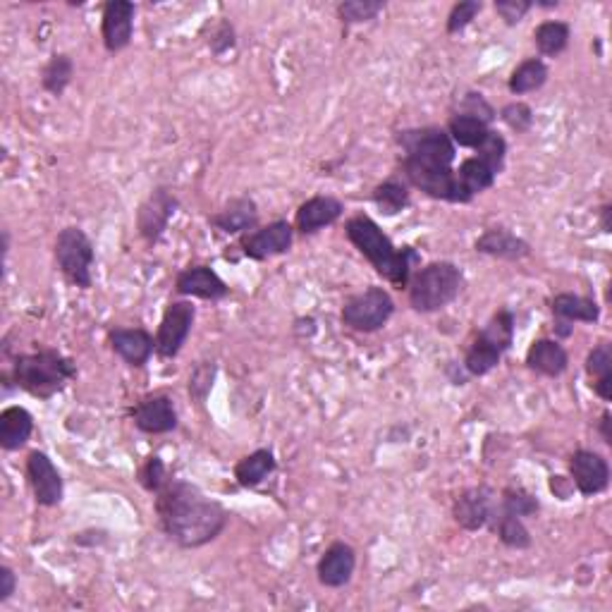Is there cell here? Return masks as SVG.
Returning a JSON list of instances; mask_svg holds the SVG:
<instances>
[{
	"label": "cell",
	"instance_id": "obj_16",
	"mask_svg": "<svg viewBox=\"0 0 612 612\" xmlns=\"http://www.w3.org/2000/svg\"><path fill=\"white\" fill-rule=\"evenodd\" d=\"M134 15H137V5L130 0H110L103 5L101 36L108 53H120L132 44Z\"/></svg>",
	"mask_w": 612,
	"mask_h": 612
},
{
	"label": "cell",
	"instance_id": "obj_27",
	"mask_svg": "<svg viewBox=\"0 0 612 612\" xmlns=\"http://www.w3.org/2000/svg\"><path fill=\"white\" fill-rule=\"evenodd\" d=\"M586 373H589L593 393L601 397L603 402L612 400V345L601 342L589 352L586 357Z\"/></svg>",
	"mask_w": 612,
	"mask_h": 612
},
{
	"label": "cell",
	"instance_id": "obj_36",
	"mask_svg": "<svg viewBox=\"0 0 612 612\" xmlns=\"http://www.w3.org/2000/svg\"><path fill=\"white\" fill-rule=\"evenodd\" d=\"M385 10V3L381 0H347V3L338 5V15L345 27H354V24H366L376 20Z\"/></svg>",
	"mask_w": 612,
	"mask_h": 612
},
{
	"label": "cell",
	"instance_id": "obj_45",
	"mask_svg": "<svg viewBox=\"0 0 612 612\" xmlns=\"http://www.w3.org/2000/svg\"><path fill=\"white\" fill-rule=\"evenodd\" d=\"M17 591V574L8 565L0 567V603L10 601L12 593Z\"/></svg>",
	"mask_w": 612,
	"mask_h": 612
},
{
	"label": "cell",
	"instance_id": "obj_39",
	"mask_svg": "<svg viewBox=\"0 0 612 612\" xmlns=\"http://www.w3.org/2000/svg\"><path fill=\"white\" fill-rule=\"evenodd\" d=\"M481 10H483V3H479V0H462V3L452 5V10L448 15V24H445L448 34L455 36L459 32H464V29H467L469 24L481 15Z\"/></svg>",
	"mask_w": 612,
	"mask_h": 612
},
{
	"label": "cell",
	"instance_id": "obj_17",
	"mask_svg": "<svg viewBox=\"0 0 612 612\" xmlns=\"http://www.w3.org/2000/svg\"><path fill=\"white\" fill-rule=\"evenodd\" d=\"M175 292L180 297H197L204 302H220L230 295V287L211 266H189L177 273Z\"/></svg>",
	"mask_w": 612,
	"mask_h": 612
},
{
	"label": "cell",
	"instance_id": "obj_47",
	"mask_svg": "<svg viewBox=\"0 0 612 612\" xmlns=\"http://www.w3.org/2000/svg\"><path fill=\"white\" fill-rule=\"evenodd\" d=\"M610 426H612V414L608 412V409H605V412L601 414V421H598V431H601V438H603L605 445H612Z\"/></svg>",
	"mask_w": 612,
	"mask_h": 612
},
{
	"label": "cell",
	"instance_id": "obj_30",
	"mask_svg": "<svg viewBox=\"0 0 612 612\" xmlns=\"http://www.w3.org/2000/svg\"><path fill=\"white\" fill-rule=\"evenodd\" d=\"M548 82V65L541 58H526L512 70L507 79V89L512 96H526L538 91Z\"/></svg>",
	"mask_w": 612,
	"mask_h": 612
},
{
	"label": "cell",
	"instance_id": "obj_34",
	"mask_svg": "<svg viewBox=\"0 0 612 612\" xmlns=\"http://www.w3.org/2000/svg\"><path fill=\"white\" fill-rule=\"evenodd\" d=\"M409 185L405 180H397V177H390L373 189V204L378 206V211L383 216H397L409 206Z\"/></svg>",
	"mask_w": 612,
	"mask_h": 612
},
{
	"label": "cell",
	"instance_id": "obj_43",
	"mask_svg": "<svg viewBox=\"0 0 612 612\" xmlns=\"http://www.w3.org/2000/svg\"><path fill=\"white\" fill-rule=\"evenodd\" d=\"M493 8L507 27H517V24L529 15V10L534 8V3H531V0H495Z\"/></svg>",
	"mask_w": 612,
	"mask_h": 612
},
{
	"label": "cell",
	"instance_id": "obj_44",
	"mask_svg": "<svg viewBox=\"0 0 612 612\" xmlns=\"http://www.w3.org/2000/svg\"><path fill=\"white\" fill-rule=\"evenodd\" d=\"M237 44L235 39V27L228 20H223L216 27V32L211 34V41H208V46H211V51L216 55H225L228 51H232Z\"/></svg>",
	"mask_w": 612,
	"mask_h": 612
},
{
	"label": "cell",
	"instance_id": "obj_4",
	"mask_svg": "<svg viewBox=\"0 0 612 612\" xmlns=\"http://www.w3.org/2000/svg\"><path fill=\"white\" fill-rule=\"evenodd\" d=\"M3 378H12L17 388L29 393L39 400H51L58 395L67 383L77 378L75 361L65 354H60L53 347H41V350L20 354L12 364L10 376L5 373Z\"/></svg>",
	"mask_w": 612,
	"mask_h": 612
},
{
	"label": "cell",
	"instance_id": "obj_31",
	"mask_svg": "<svg viewBox=\"0 0 612 612\" xmlns=\"http://www.w3.org/2000/svg\"><path fill=\"white\" fill-rule=\"evenodd\" d=\"M445 130H448L452 144L476 151L483 144V139L488 137V132H491V125H486V122L479 118H471V115L452 113Z\"/></svg>",
	"mask_w": 612,
	"mask_h": 612
},
{
	"label": "cell",
	"instance_id": "obj_19",
	"mask_svg": "<svg viewBox=\"0 0 612 612\" xmlns=\"http://www.w3.org/2000/svg\"><path fill=\"white\" fill-rule=\"evenodd\" d=\"M345 213L340 199L330 197V194H316V197L306 199L302 206L297 208L295 216V232L299 235H316L323 228L335 225Z\"/></svg>",
	"mask_w": 612,
	"mask_h": 612
},
{
	"label": "cell",
	"instance_id": "obj_20",
	"mask_svg": "<svg viewBox=\"0 0 612 612\" xmlns=\"http://www.w3.org/2000/svg\"><path fill=\"white\" fill-rule=\"evenodd\" d=\"M108 340L110 350L134 369L149 364L151 354L156 352V338L146 328H115L110 330Z\"/></svg>",
	"mask_w": 612,
	"mask_h": 612
},
{
	"label": "cell",
	"instance_id": "obj_29",
	"mask_svg": "<svg viewBox=\"0 0 612 612\" xmlns=\"http://www.w3.org/2000/svg\"><path fill=\"white\" fill-rule=\"evenodd\" d=\"M459 187L464 189V194L474 201L476 194L486 192V189H491L495 185V180H498V173L491 168L488 163H483L479 156H469L464 158L462 163H459V168H455Z\"/></svg>",
	"mask_w": 612,
	"mask_h": 612
},
{
	"label": "cell",
	"instance_id": "obj_3",
	"mask_svg": "<svg viewBox=\"0 0 612 612\" xmlns=\"http://www.w3.org/2000/svg\"><path fill=\"white\" fill-rule=\"evenodd\" d=\"M347 240L357 252L376 268V273L397 290H407L409 280L414 275V266H419L421 256L414 247L397 249L393 240L381 230V225L369 216H354L345 225Z\"/></svg>",
	"mask_w": 612,
	"mask_h": 612
},
{
	"label": "cell",
	"instance_id": "obj_46",
	"mask_svg": "<svg viewBox=\"0 0 612 612\" xmlns=\"http://www.w3.org/2000/svg\"><path fill=\"white\" fill-rule=\"evenodd\" d=\"M574 491H577V488H574V483L569 476H550V493H553L555 498L567 500Z\"/></svg>",
	"mask_w": 612,
	"mask_h": 612
},
{
	"label": "cell",
	"instance_id": "obj_40",
	"mask_svg": "<svg viewBox=\"0 0 612 612\" xmlns=\"http://www.w3.org/2000/svg\"><path fill=\"white\" fill-rule=\"evenodd\" d=\"M455 113L479 118V120L486 122V125H491V122L498 118V113H495V108L491 106V103H488L486 96L476 94V91H467V94H462V99L457 101Z\"/></svg>",
	"mask_w": 612,
	"mask_h": 612
},
{
	"label": "cell",
	"instance_id": "obj_11",
	"mask_svg": "<svg viewBox=\"0 0 612 612\" xmlns=\"http://www.w3.org/2000/svg\"><path fill=\"white\" fill-rule=\"evenodd\" d=\"M177 206H180V201H177V197L168 187L153 189L137 211L139 235H142L149 244L161 242L165 230H168L170 218L175 216Z\"/></svg>",
	"mask_w": 612,
	"mask_h": 612
},
{
	"label": "cell",
	"instance_id": "obj_48",
	"mask_svg": "<svg viewBox=\"0 0 612 612\" xmlns=\"http://www.w3.org/2000/svg\"><path fill=\"white\" fill-rule=\"evenodd\" d=\"M598 218H601V230L608 235V232H612V206L610 204H603L601 211H598Z\"/></svg>",
	"mask_w": 612,
	"mask_h": 612
},
{
	"label": "cell",
	"instance_id": "obj_2",
	"mask_svg": "<svg viewBox=\"0 0 612 612\" xmlns=\"http://www.w3.org/2000/svg\"><path fill=\"white\" fill-rule=\"evenodd\" d=\"M156 514L163 534L180 548H204L223 534L230 514L194 483L173 479L156 493Z\"/></svg>",
	"mask_w": 612,
	"mask_h": 612
},
{
	"label": "cell",
	"instance_id": "obj_41",
	"mask_svg": "<svg viewBox=\"0 0 612 612\" xmlns=\"http://www.w3.org/2000/svg\"><path fill=\"white\" fill-rule=\"evenodd\" d=\"M500 120H503L512 132L526 134L531 130V125H534V110H531L529 103L512 101L500 110Z\"/></svg>",
	"mask_w": 612,
	"mask_h": 612
},
{
	"label": "cell",
	"instance_id": "obj_10",
	"mask_svg": "<svg viewBox=\"0 0 612 612\" xmlns=\"http://www.w3.org/2000/svg\"><path fill=\"white\" fill-rule=\"evenodd\" d=\"M292 242H295V225L287 223V220H273L263 228L247 232L240 240V249L247 259L268 261L273 256L290 252Z\"/></svg>",
	"mask_w": 612,
	"mask_h": 612
},
{
	"label": "cell",
	"instance_id": "obj_14",
	"mask_svg": "<svg viewBox=\"0 0 612 612\" xmlns=\"http://www.w3.org/2000/svg\"><path fill=\"white\" fill-rule=\"evenodd\" d=\"M132 421L139 431L149 433V436L173 433L177 428V409L173 397L165 393L144 395L132 407Z\"/></svg>",
	"mask_w": 612,
	"mask_h": 612
},
{
	"label": "cell",
	"instance_id": "obj_33",
	"mask_svg": "<svg viewBox=\"0 0 612 612\" xmlns=\"http://www.w3.org/2000/svg\"><path fill=\"white\" fill-rule=\"evenodd\" d=\"M75 77V60L67 53H55L41 72V87L51 96H63Z\"/></svg>",
	"mask_w": 612,
	"mask_h": 612
},
{
	"label": "cell",
	"instance_id": "obj_15",
	"mask_svg": "<svg viewBox=\"0 0 612 612\" xmlns=\"http://www.w3.org/2000/svg\"><path fill=\"white\" fill-rule=\"evenodd\" d=\"M569 479L584 498L603 493L610 486L608 459L593 450H577L569 457Z\"/></svg>",
	"mask_w": 612,
	"mask_h": 612
},
{
	"label": "cell",
	"instance_id": "obj_5",
	"mask_svg": "<svg viewBox=\"0 0 612 612\" xmlns=\"http://www.w3.org/2000/svg\"><path fill=\"white\" fill-rule=\"evenodd\" d=\"M464 287V273L452 261H433L419 268L407 285L409 306L419 314H436L450 306Z\"/></svg>",
	"mask_w": 612,
	"mask_h": 612
},
{
	"label": "cell",
	"instance_id": "obj_8",
	"mask_svg": "<svg viewBox=\"0 0 612 612\" xmlns=\"http://www.w3.org/2000/svg\"><path fill=\"white\" fill-rule=\"evenodd\" d=\"M393 314L395 299L390 297V292L378 285H371L347 299L340 311V318L342 326L354 330V333H376V330L388 326Z\"/></svg>",
	"mask_w": 612,
	"mask_h": 612
},
{
	"label": "cell",
	"instance_id": "obj_49",
	"mask_svg": "<svg viewBox=\"0 0 612 612\" xmlns=\"http://www.w3.org/2000/svg\"><path fill=\"white\" fill-rule=\"evenodd\" d=\"M555 333H558L560 338H569V335L574 333V323L562 321V318H558V321H555Z\"/></svg>",
	"mask_w": 612,
	"mask_h": 612
},
{
	"label": "cell",
	"instance_id": "obj_25",
	"mask_svg": "<svg viewBox=\"0 0 612 612\" xmlns=\"http://www.w3.org/2000/svg\"><path fill=\"white\" fill-rule=\"evenodd\" d=\"M550 311L555 318L569 323H598L601 318V306L596 299L574 295V292H560L550 299Z\"/></svg>",
	"mask_w": 612,
	"mask_h": 612
},
{
	"label": "cell",
	"instance_id": "obj_26",
	"mask_svg": "<svg viewBox=\"0 0 612 612\" xmlns=\"http://www.w3.org/2000/svg\"><path fill=\"white\" fill-rule=\"evenodd\" d=\"M486 529H491L493 534L500 538V543L507 548H512V550L531 548V534H529V529H526L524 519L505 512L503 507H500V500H498V507H495L491 522H488Z\"/></svg>",
	"mask_w": 612,
	"mask_h": 612
},
{
	"label": "cell",
	"instance_id": "obj_18",
	"mask_svg": "<svg viewBox=\"0 0 612 612\" xmlns=\"http://www.w3.org/2000/svg\"><path fill=\"white\" fill-rule=\"evenodd\" d=\"M354 569H357V550L350 543L335 541L318 560L316 577L326 589H342L352 581Z\"/></svg>",
	"mask_w": 612,
	"mask_h": 612
},
{
	"label": "cell",
	"instance_id": "obj_9",
	"mask_svg": "<svg viewBox=\"0 0 612 612\" xmlns=\"http://www.w3.org/2000/svg\"><path fill=\"white\" fill-rule=\"evenodd\" d=\"M194 321H197V309L189 299H177L165 306L161 323L156 330V354L161 359H175L187 345L189 333H192Z\"/></svg>",
	"mask_w": 612,
	"mask_h": 612
},
{
	"label": "cell",
	"instance_id": "obj_23",
	"mask_svg": "<svg viewBox=\"0 0 612 612\" xmlns=\"http://www.w3.org/2000/svg\"><path fill=\"white\" fill-rule=\"evenodd\" d=\"M524 364L529 366L531 371L541 373V376L560 378L562 373L569 369V354L558 340L541 338L531 342L529 352H526L524 357Z\"/></svg>",
	"mask_w": 612,
	"mask_h": 612
},
{
	"label": "cell",
	"instance_id": "obj_6",
	"mask_svg": "<svg viewBox=\"0 0 612 612\" xmlns=\"http://www.w3.org/2000/svg\"><path fill=\"white\" fill-rule=\"evenodd\" d=\"M514 342V314L510 309H500L491 316V321L479 330L474 342L464 354L462 366L471 378L488 376L500 359L510 352Z\"/></svg>",
	"mask_w": 612,
	"mask_h": 612
},
{
	"label": "cell",
	"instance_id": "obj_37",
	"mask_svg": "<svg viewBox=\"0 0 612 612\" xmlns=\"http://www.w3.org/2000/svg\"><path fill=\"white\" fill-rule=\"evenodd\" d=\"M216 376H218L216 361H199V364L192 369V373H189V395H192V400L197 402V405H204L206 397L211 395Z\"/></svg>",
	"mask_w": 612,
	"mask_h": 612
},
{
	"label": "cell",
	"instance_id": "obj_13",
	"mask_svg": "<svg viewBox=\"0 0 612 612\" xmlns=\"http://www.w3.org/2000/svg\"><path fill=\"white\" fill-rule=\"evenodd\" d=\"M495 507H498V498H495L493 488L471 486L455 498L452 517L464 531H481L491 522Z\"/></svg>",
	"mask_w": 612,
	"mask_h": 612
},
{
	"label": "cell",
	"instance_id": "obj_21",
	"mask_svg": "<svg viewBox=\"0 0 612 612\" xmlns=\"http://www.w3.org/2000/svg\"><path fill=\"white\" fill-rule=\"evenodd\" d=\"M208 223H211V228L223 232V235H244V232L254 230L256 223H259V206L249 197L230 199L218 213L208 218Z\"/></svg>",
	"mask_w": 612,
	"mask_h": 612
},
{
	"label": "cell",
	"instance_id": "obj_42",
	"mask_svg": "<svg viewBox=\"0 0 612 612\" xmlns=\"http://www.w3.org/2000/svg\"><path fill=\"white\" fill-rule=\"evenodd\" d=\"M168 479H170L168 469H165V462L158 455L146 459L144 467L139 469V483H142L144 491H149L153 495L161 491L165 483H168Z\"/></svg>",
	"mask_w": 612,
	"mask_h": 612
},
{
	"label": "cell",
	"instance_id": "obj_22",
	"mask_svg": "<svg viewBox=\"0 0 612 612\" xmlns=\"http://www.w3.org/2000/svg\"><path fill=\"white\" fill-rule=\"evenodd\" d=\"M474 249L479 254L493 256V259H505V261H522L531 254V244L522 240L519 235H514L507 228H488L476 237Z\"/></svg>",
	"mask_w": 612,
	"mask_h": 612
},
{
	"label": "cell",
	"instance_id": "obj_7",
	"mask_svg": "<svg viewBox=\"0 0 612 612\" xmlns=\"http://www.w3.org/2000/svg\"><path fill=\"white\" fill-rule=\"evenodd\" d=\"M55 266L65 275L67 283L79 287V290H89L94 285V261L96 252L89 235L77 225L63 228L55 237Z\"/></svg>",
	"mask_w": 612,
	"mask_h": 612
},
{
	"label": "cell",
	"instance_id": "obj_35",
	"mask_svg": "<svg viewBox=\"0 0 612 612\" xmlns=\"http://www.w3.org/2000/svg\"><path fill=\"white\" fill-rule=\"evenodd\" d=\"M500 507L522 519L536 517V514L541 512V503H538L536 495L529 493L522 486H507L503 495H500Z\"/></svg>",
	"mask_w": 612,
	"mask_h": 612
},
{
	"label": "cell",
	"instance_id": "obj_32",
	"mask_svg": "<svg viewBox=\"0 0 612 612\" xmlns=\"http://www.w3.org/2000/svg\"><path fill=\"white\" fill-rule=\"evenodd\" d=\"M569 39H572V29H569V24L562 20L541 22L534 32L538 53L546 55V58H558V55L565 53Z\"/></svg>",
	"mask_w": 612,
	"mask_h": 612
},
{
	"label": "cell",
	"instance_id": "obj_1",
	"mask_svg": "<svg viewBox=\"0 0 612 612\" xmlns=\"http://www.w3.org/2000/svg\"><path fill=\"white\" fill-rule=\"evenodd\" d=\"M400 168L409 187L448 204H471L455 173L457 146L445 127H412L397 132Z\"/></svg>",
	"mask_w": 612,
	"mask_h": 612
},
{
	"label": "cell",
	"instance_id": "obj_28",
	"mask_svg": "<svg viewBox=\"0 0 612 612\" xmlns=\"http://www.w3.org/2000/svg\"><path fill=\"white\" fill-rule=\"evenodd\" d=\"M278 469V459L271 450H254L252 455L242 457L240 462L235 464V479L242 488H256L261 486L273 471Z\"/></svg>",
	"mask_w": 612,
	"mask_h": 612
},
{
	"label": "cell",
	"instance_id": "obj_24",
	"mask_svg": "<svg viewBox=\"0 0 612 612\" xmlns=\"http://www.w3.org/2000/svg\"><path fill=\"white\" fill-rule=\"evenodd\" d=\"M34 433V416L20 405L5 407L0 412V448L15 452L29 443Z\"/></svg>",
	"mask_w": 612,
	"mask_h": 612
},
{
	"label": "cell",
	"instance_id": "obj_12",
	"mask_svg": "<svg viewBox=\"0 0 612 612\" xmlns=\"http://www.w3.org/2000/svg\"><path fill=\"white\" fill-rule=\"evenodd\" d=\"M27 479L29 486L34 491L36 505L41 507H58L63 503L65 486L63 476H60L58 467L53 464V459L46 452L34 450L27 457Z\"/></svg>",
	"mask_w": 612,
	"mask_h": 612
},
{
	"label": "cell",
	"instance_id": "obj_38",
	"mask_svg": "<svg viewBox=\"0 0 612 612\" xmlns=\"http://www.w3.org/2000/svg\"><path fill=\"white\" fill-rule=\"evenodd\" d=\"M476 156H479L483 163L491 165V168L498 175L503 173L505 161H507V142H505L503 134L495 132V130L488 132V137L483 139V144L479 146V149H476Z\"/></svg>",
	"mask_w": 612,
	"mask_h": 612
}]
</instances>
